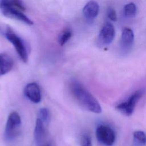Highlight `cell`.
I'll list each match as a JSON object with an SVG mask.
<instances>
[{
  "label": "cell",
  "instance_id": "cell-1",
  "mask_svg": "<svg viewBox=\"0 0 146 146\" xmlns=\"http://www.w3.org/2000/svg\"><path fill=\"white\" fill-rule=\"evenodd\" d=\"M70 88L75 99L84 108L95 113L102 112V107L97 99L80 83L72 82Z\"/></svg>",
  "mask_w": 146,
  "mask_h": 146
},
{
  "label": "cell",
  "instance_id": "cell-2",
  "mask_svg": "<svg viewBox=\"0 0 146 146\" xmlns=\"http://www.w3.org/2000/svg\"><path fill=\"white\" fill-rule=\"evenodd\" d=\"M0 33L13 45L20 59L26 63L28 60V52L25 42L10 27L7 25H0Z\"/></svg>",
  "mask_w": 146,
  "mask_h": 146
},
{
  "label": "cell",
  "instance_id": "cell-3",
  "mask_svg": "<svg viewBox=\"0 0 146 146\" xmlns=\"http://www.w3.org/2000/svg\"><path fill=\"white\" fill-rule=\"evenodd\" d=\"M21 125V118L19 113L15 111L11 112L7 118L5 136L7 140L11 141L14 139L19 133Z\"/></svg>",
  "mask_w": 146,
  "mask_h": 146
},
{
  "label": "cell",
  "instance_id": "cell-4",
  "mask_svg": "<svg viewBox=\"0 0 146 146\" xmlns=\"http://www.w3.org/2000/svg\"><path fill=\"white\" fill-rule=\"evenodd\" d=\"M143 94V91L142 90L135 91L125 101L118 104L115 107L116 109L125 116H131L134 111L136 103Z\"/></svg>",
  "mask_w": 146,
  "mask_h": 146
},
{
  "label": "cell",
  "instance_id": "cell-5",
  "mask_svg": "<svg viewBox=\"0 0 146 146\" xmlns=\"http://www.w3.org/2000/svg\"><path fill=\"white\" fill-rule=\"evenodd\" d=\"M96 136L98 140L106 146H112L116 139L113 129L106 125H100L97 127Z\"/></svg>",
  "mask_w": 146,
  "mask_h": 146
},
{
  "label": "cell",
  "instance_id": "cell-6",
  "mask_svg": "<svg viewBox=\"0 0 146 146\" xmlns=\"http://www.w3.org/2000/svg\"><path fill=\"white\" fill-rule=\"evenodd\" d=\"M0 10L6 17L21 21L28 25H33V22L23 13V11L13 7L0 4Z\"/></svg>",
  "mask_w": 146,
  "mask_h": 146
},
{
  "label": "cell",
  "instance_id": "cell-7",
  "mask_svg": "<svg viewBox=\"0 0 146 146\" xmlns=\"http://www.w3.org/2000/svg\"><path fill=\"white\" fill-rule=\"evenodd\" d=\"M115 35V30L113 25L106 22L102 27L98 37V43L103 46L110 44L113 40Z\"/></svg>",
  "mask_w": 146,
  "mask_h": 146
},
{
  "label": "cell",
  "instance_id": "cell-8",
  "mask_svg": "<svg viewBox=\"0 0 146 146\" xmlns=\"http://www.w3.org/2000/svg\"><path fill=\"white\" fill-rule=\"evenodd\" d=\"M45 123L37 118L34 131V138L36 146H44L46 139Z\"/></svg>",
  "mask_w": 146,
  "mask_h": 146
},
{
  "label": "cell",
  "instance_id": "cell-9",
  "mask_svg": "<svg viewBox=\"0 0 146 146\" xmlns=\"http://www.w3.org/2000/svg\"><path fill=\"white\" fill-rule=\"evenodd\" d=\"M134 40V34L133 31L128 27H125L121 33L120 46L121 50L127 51L131 48Z\"/></svg>",
  "mask_w": 146,
  "mask_h": 146
},
{
  "label": "cell",
  "instance_id": "cell-10",
  "mask_svg": "<svg viewBox=\"0 0 146 146\" xmlns=\"http://www.w3.org/2000/svg\"><path fill=\"white\" fill-rule=\"evenodd\" d=\"M26 96L32 102L39 103L41 100L40 88L36 83H30L26 85L24 90Z\"/></svg>",
  "mask_w": 146,
  "mask_h": 146
},
{
  "label": "cell",
  "instance_id": "cell-11",
  "mask_svg": "<svg viewBox=\"0 0 146 146\" xmlns=\"http://www.w3.org/2000/svg\"><path fill=\"white\" fill-rule=\"evenodd\" d=\"M99 6L98 3L94 1H89L83 9V13L87 19H94L98 14Z\"/></svg>",
  "mask_w": 146,
  "mask_h": 146
},
{
  "label": "cell",
  "instance_id": "cell-12",
  "mask_svg": "<svg viewBox=\"0 0 146 146\" xmlns=\"http://www.w3.org/2000/svg\"><path fill=\"white\" fill-rule=\"evenodd\" d=\"M13 64V60L9 55L4 53L0 54V76L10 71Z\"/></svg>",
  "mask_w": 146,
  "mask_h": 146
},
{
  "label": "cell",
  "instance_id": "cell-13",
  "mask_svg": "<svg viewBox=\"0 0 146 146\" xmlns=\"http://www.w3.org/2000/svg\"><path fill=\"white\" fill-rule=\"evenodd\" d=\"M132 146H145L146 145V134L142 131H136L133 133Z\"/></svg>",
  "mask_w": 146,
  "mask_h": 146
},
{
  "label": "cell",
  "instance_id": "cell-14",
  "mask_svg": "<svg viewBox=\"0 0 146 146\" xmlns=\"http://www.w3.org/2000/svg\"><path fill=\"white\" fill-rule=\"evenodd\" d=\"M0 4L17 8L22 11H24L26 10V7L24 3L22 1L18 0H1L0 1Z\"/></svg>",
  "mask_w": 146,
  "mask_h": 146
},
{
  "label": "cell",
  "instance_id": "cell-15",
  "mask_svg": "<svg viewBox=\"0 0 146 146\" xmlns=\"http://www.w3.org/2000/svg\"><path fill=\"white\" fill-rule=\"evenodd\" d=\"M72 31L69 28H66L61 31L58 38V42L60 46L64 45L71 37Z\"/></svg>",
  "mask_w": 146,
  "mask_h": 146
},
{
  "label": "cell",
  "instance_id": "cell-16",
  "mask_svg": "<svg viewBox=\"0 0 146 146\" xmlns=\"http://www.w3.org/2000/svg\"><path fill=\"white\" fill-rule=\"evenodd\" d=\"M123 13L126 17H132L136 13V6L133 2L126 4L123 7Z\"/></svg>",
  "mask_w": 146,
  "mask_h": 146
},
{
  "label": "cell",
  "instance_id": "cell-17",
  "mask_svg": "<svg viewBox=\"0 0 146 146\" xmlns=\"http://www.w3.org/2000/svg\"><path fill=\"white\" fill-rule=\"evenodd\" d=\"M37 118L40 119L45 124H47L49 122L50 118L48 110L46 108H40L38 111Z\"/></svg>",
  "mask_w": 146,
  "mask_h": 146
},
{
  "label": "cell",
  "instance_id": "cell-18",
  "mask_svg": "<svg viewBox=\"0 0 146 146\" xmlns=\"http://www.w3.org/2000/svg\"><path fill=\"white\" fill-rule=\"evenodd\" d=\"M80 146H92V141L90 136L87 134L83 135L80 140Z\"/></svg>",
  "mask_w": 146,
  "mask_h": 146
},
{
  "label": "cell",
  "instance_id": "cell-19",
  "mask_svg": "<svg viewBox=\"0 0 146 146\" xmlns=\"http://www.w3.org/2000/svg\"><path fill=\"white\" fill-rule=\"evenodd\" d=\"M107 15L108 18L112 21H116L117 20V14L116 11L112 7H108L107 8Z\"/></svg>",
  "mask_w": 146,
  "mask_h": 146
},
{
  "label": "cell",
  "instance_id": "cell-20",
  "mask_svg": "<svg viewBox=\"0 0 146 146\" xmlns=\"http://www.w3.org/2000/svg\"><path fill=\"white\" fill-rule=\"evenodd\" d=\"M46 146H51V145H46Z\"/></svg>",
  "mask_w": 146,
  "mask_h": 146
}]
</instances>
